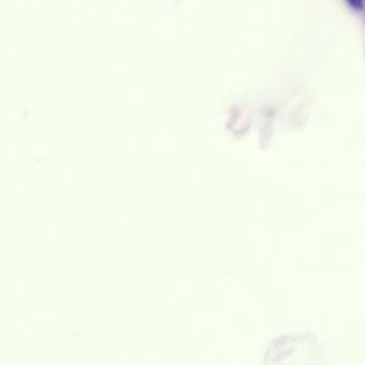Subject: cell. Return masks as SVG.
Here are the masks:
<instances>
[{"instance_id":"obj_1","label":"cell","mask_w":365,"mask_h":365,"mask_svg":"<svg viewBox=\"0 0 365 365\" xmlns=\"http://www.w3.org/2000/svg\"><path fill=\"white\" fill-rule=\"evenodd\" d=\"M346 3L365 17V0H346Z\"/></svg>"}]
</instances>
